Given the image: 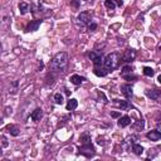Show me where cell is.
I'll return each mask as SVG.
<instances>
[{"instance_id": "cell-4", "label": "cell", "mask_w": 161, "mask_h": 161, "mask_svg": "<svg viewBox=\"0 0 161 161\" xmlns=\"http://www.w3.org/2000/svg\"><path fill=\"white\" fill-rule=\"evenodd\" d=\"M78 154H79V155H83V156H86L87 159H91V157L95 156L96 150H95V147H93V145L91 143V141H88V142H86V143H83L82 146L79 147Z\"/></svg>"}, {"instance_id": "cell-15", "label": "cell", "mask_w": 161, "mask_h": 161, "mask_svg": "<svg viewBox=\"0 0 161 161\" xmlns=\"http://www.w3.org/2000/svg\"><path fill=\"white\" fill-rule=\"evenodd\" d=\"M93 73L97 76V77H105V76L108 73V71H107L103 66H101V67H95Z\"/></svg>"}, {"instance_id": "cell-13", "label": "cell", "mask_w": 161, "mask_h": 161, "mask_svg": "<svg viewBox=\"0 0 161 161\" xmlns=\"http://www.w3.org/2000/svg\"><path fill=\"white\" fill-rule=\"evenodd\" d=\"M117 124H118L120 127H127V126L131 125V117L130 116H122V117H120Z\"/></svg>"}, {"instance_id": "cell-30", "label": "cell", "mask_w": 161, "mask_h": 161, "mask_svg": "<svg viewBox=\"0 0 161 161\" xmlns=\"http://www.w3.org/2000/svg\"><path fill=\"white\" fill-rule=\"evenodd\" d=\"M111 116L116 118V117H118V116H120V113H118V112H112V113H111Z\"/></svg>"}, {"instance_id": "cell-1", "label": "cell", "mask_w": 161, "mask_h": 161, "mask_svg": "<svg viewBox=\"0 0 161 161\" xmlns=\"http://www.w3.org/2000/svg\"><path fill=\"white\" fill-rule=\"evenodd\" d=\"M68 64V54L66 52H60L58 54H56L53 57V59L50 60V71L56 72V73H62L66 71Z\"/></svg>"}, {"instance_id": "cell-17", "label": "cell", "mask_w": 161, "mask_h": 161, "mask_svg": "<svg viewBox=\"0 0 161 161\" xmlns=\"http://www.w3.org/2000/svg\"><path fill=\"white\" fill-rule=\"evenodd\" d=\"M29 10H30V5H29V4L24 3V2L19 3V11H20V14H21V15L27 14V13H28Z\"/></svg>"}, {"instance_id": "cell-2", "label": "cell", "mask_w": 161, "mask_h": 161, "mask_svg": "<svg viewBox=\"0 0 161 161\" xmlns=\"http://www.w3.org/2000/svg\"><path fill=\"white\" fill-rule=\"evenodd\" d=\"M120 63H121V56H120V53H117V52H113V53H111V54L106 56L103 58V67L108 72L110 71L112 72L114 69H117Z\"/></svg>"}, {"instance_id": "cell-11", "label": "cell", "mask_w": 161, "mask_h": 161, "mask_svg": "<svg viewBox=\"0 0 161 161\" xmlns=\"http://www.w3.org/2000/svg\"><path fill=\"white\" fill-rule=\"evenodd\" d=\"M69 81H71V83L74 84V86H79V84H82L84 81H86V78L82 77V76H79V74H72Z\"/></svg>"}, {"instance_id": "cell-7", "label": "cell", "mask_w": 161, "mask_h": 161, "mask_svg": "<svg viewBox=\"0 0 161 161\" xmlns=\"http://www.w3.org/2000/svg\"><path fill=\"white\" fill-rule=\"evenodd\" d=\"M121 93L124 95L127 99H131L132 96H134V91H132L131 84H128V83L122 84V86H121Z\"/></svg>"}, {"instance_id": "cell-9", "label": "cell", "mask_w": 161, "mask_h": 161, "mask_svg": "<svg viewBox=\"0 0 161 161\" xmlns=\"http://www.w3.org/2000/svg\"><path fill=\"white\" fill-rule=\"evenodd\" d=\"M146 96L154 101H159L160 99V96H161V91L157 89V88H154V89H147L146 91Z\"/></svg>"}, {"instance_id": "cell-16", "label": "cell", "mask_w": 161, "mask_h": 161, "mask_svg": "<svg viewBox=\"0 0 161 161\" xmlns=\"http://www.w3.org/2000/svg\"><path fill=\"white\" fill-rule=\"evenodd\" d=\"M77 106H78V101L76 98H71L69 101L67 102V110L68 111H74L76 108H77Z\"/></svg>"}, {"instance_id": "cell-20", "label": "cell", "mask_w": 161, "mask_h": 161, "mask_svg": "<svg viewBox=\"0 0 161 161\" xmlns=\"http://www.w3.org/2000/svg\"><path fill=\"white\" fill-rule=\"evenodd\" d=\"M118 101V99H117ZM118 105H120V107H121V110H130V108H132V106H131V103H130L128 101H118Z\"/></svg>"}, {"instance_id": "cell-8", "label": "cell", "mask_w": 161, "mask_h": 161, "mask_svg": "<svg viewBox=\"0 0 161 161\" xmlns=\"http://www.w3.org/2000/svg\"><path fill=\"white\" fill-rule=\"evenodd\" d=\"M122 59H124V62H126V63L134 62V60L136 59V52H135V49H127L124 53V56H122Z\"/></svg>"}, {"instance_id": "cell-10", "label": "cell", "mask_w": 161, "mask_h": 161, "mask_svg": "<svg viewBox=\"0 0 161 161\" xmlns=\"http://www.w3.org/2000/svg\"><path fill=\"white\" fill-rule=\"evenodd\" d=\"M42 23H43L42 19H35V20H33V21H30V24L27 27V32H28V33H29V32H35V30L39 29V27H40Z\"/></svg>"}, {"instance_id": "cell-22", "label": "cell", "mask_w": 161, "mask_h": 161, "mask_svg": "<svg viewBox=\"0 0 161 161\" xmlns=\"http://www.w3.org/2000/svg\"><path fill=\"white\" fill-rule=\"evenodd\" d=\"M105 6H106L108 10H114V8H116V4H114L113 0H105Z\"/></svg>"}, {"instance_id": "cell-21", "label": "cell", "mask_w": 161, "mask_h": 161, "mask_svg": "<svg viewBox=\"0 0 161 161\" xmlns=\"http://www.w3.org/2000/svg\"><path fill=\"white\" fill-rule=\"evenodd\" d=\"M143 127H145V122H143V120H139L136 122V124L134 125V128L136 130V131H141V130H143Z\"/></svg>"}, {"instance_id": "cell-12", "label": "cell", "mask_w": 161, "mask_h": 161, "mask_svg": "<svg viewBox=\"0 0 161 161\" xmlns=\"http://www.w3.org/2000/svg\"><path fill=\"white\" fill-rule=\"evenodd\" d=\"M43 117V111L42 108H35L32 114H30V118H32L34 122H38V121H40V118Z\"/></svg>"}, {"instance_id": "cell-3", "label": "cell", "mask_w": 161, "mask_h": 161, "mask_svg": "<svg viewBox=\"0 0 161 161\" xmlns=\"http://www.w3.org/2000/svg\"><path fill=\"white\" fill-rule=\"evenodd\" d=\"M11 24V14L6 9H0V28L9 29Z\"/></svg>"}, {"instance_id": "cell-28", "label": "cell", "mask_w": 161, "mask_h": 161, "mask_svg": "<svg viewBox=\"0 0 161 161\" xmlns=\"http://www.w3.org/2000/svg\"><path fill=\"white\" fill-rule=\"evenodd\" d=\"M126 81H135L136 79V76H134L132 73H130V74H125V76H122Z\"/></svg>"}, {"instance_id": "cell-24", "label": "cell", "mask_w": 161, "mask_h": 161, "mask_svg": "<svg viewBox=\"0 0 161 161\" xmlns=\"http://www.w3.org/2000/svg\"><path fill=\"white\" fill-rule=\"evenodd\" d=\"M143 74L147 76V77H152V76L155 74V72H154V69H152L151 67H145L143 68Z\"/></svg>"}, {"instance_id": "cell-27", "label": "cell", "mask_w": 161, "mask_h": 161, "mask_svg": "<svg viewBox=\"0 0 161 161\" xmlns=\"http://www.w3.org/2000/svg\"><path fill=\"white\" fill-rule=\"evenodd\" d=\"M97 97H98V101H101V99H102V102H103V103H107V98H106V96H105V93H103V92L98 91Z\"/></svg>"}, {"instance_id": "cell-19", "label": "cell", "mask_w": 161, "mask_h": 161, "mask_svg": "<svg viewBox=\"0 0 161 161\" xmlns=\"http://www.w3.org/2000/svg\"><path fill=\"white\" fill-rule=\"evenodd\" d=\"M132 151L135 152L136 155H142V152H143V147L141 146V145L139 143H132Z\"/></svg>"}, {"instance_id": "cell-31", "label": "cell", "mask_w": 161, "mask_h": 161, "mask_svg": "<svg viewBox=\"0 0 161 161\" xmlns=\"http://www.w3.org/2000/svg\"><path fill=\"white\" fill-rule=\"evenodd\" d=\"M116 3H117V5H120V6H122V4H124V3L121 2V0H116Z\"/></svg>"}, {"instance_id": "cell-14", "label": "cell", "mask_w": 161, "mask_h": 161, "mask_svg": "<svg viewBox=\"0 0 161 161\" xmlns=\"http://www.w3.org/2000/svg\"><path fill=\"white\" fill-rule=\"evenodd\" d=\"M146 136H147V139L151 140V141H159L161 139V134H160V131H157V130H154V131L149 132Z\"/></svg>"}, {"instance_id": "cell-26", "label": "cell", "mask_w": 161, "mask_h": 161, "mask_svg": "<svg viewBox=\"0 0 161 161\" xmlns=\"http://www.w3.org/2000/svg\"><path fill=\"white\" fill-rule=\"evenodd\" d=\"M81 142L82 143H86V142H88V141H91V136L88 135V134H83L82 136H81Z\"/></svg>"}, {"instance_id": "cell-29", "label": "cell", "mask_w": 161, "mask_h": 161, "mask_svg": "<svg viewBox=\"0 0 161 161\" xmlns=\"http://www.w3.org/2000/svg\"><path fill=\"white\" fill-rule=\"evenodd\" d=\"M96 29H97V24H96V23H93V21H91L88 24V30H89V32H95Z\"/></svg>"}, {"instance_id": "cell-33", "label": "cell", "mask_w": 161, "mask_h": 161, "mask_svg": "<svg viewBox=\"0 0 161 161\" xmlns=\"http://www.w3.org/2000/svg\"><path fill=\"white\" fill-rule=\"evenodd\" d=\"M2 49H3V48H2V44H0V54H2Z\"/></svg>"}, {"instance_id": "cell-23", "label": "cell", "mask_w": 161, "mask_h": 161, "mask_svg": "<svg viewBox=\"0 0 161 161\" xmlns=\"http://www.w3.org/2000/svg\"><path fill=\"white\" fill-rule=\"evenodd\" d=\"M54 102L57 105H62L64 102V98H63V95H60V93H56L54 95Z\"/></svg>"}, {"instance_id": "cell-6", "label": "cell", "mask_w": 161, "mask_h": 161, "mask_svg": "<svg viewBox=\"0 0 161 161\" xmlns=\"http://www.w3.org/2000/svg\"><path fill=\"white\" fill-rule=\"evenodd\" d=\"M91 21H92V15H91L88 11H82V13L78 15V18H77V23H78V25H79L81 28L88 25Z\"/></svg>"}, {"instance_id": "cell-25", "label": "cell", "mask_w": 161, "mask_h": 161, "mask_svg": "<svg viewBox=\"0 0 161 161\" xmlns=\"http://www.w3.org/2000/svg\"><path fill=\"white\" fill-rule=\"evenodd\" d=\"M130 73H132V68L130 67V66H125L124 68H122V71H121V76L130 74Z\"/></svg>"}, {"instance_id": "cell-18", "label": "cell", "mask_w": 161, "mask_h": 161, "mask_svg": "<svg viewBox=\"0 0 161 161\" xmlns=\"http://www.w3.org/2000/svg\"><path fill=\"white\" fill-rule=\"evenodd\" d=\"M6 131L9 132L11 136H18L19 135V128L15 126V125H9V126H6Z\"/></svg>"}, {"instance_id": "cell-5", "label": "cell", "mask_w": 161, "mask_h": 161, "mask_svg": "<svg viewBox=\"0 0 161 161\" xmlns=\"http://www.w3.org/2000/svg\"><path fill=\"white\" fill-rule=\"evenodd\" d=\"M88 58L92 60V63L95 64V67H101L103 66V56L101 52L98 50H92L88 53Z\"/></svg>"}, {"instance_id": "cell-32", "label": "cell", "mask_w": 161, "mask_h": 161, "mask_svg": "<svg viewBox=\"0 0 161 161\" xmlns=\"http://www.w3.org/2000/svg\"><path fill=\"white\" fill-rule=\"evenodd\" d=\"M72 3H73V5H74V6H78V3H77V2H74V0H73Z\"/></svg>"}]
</instances>
